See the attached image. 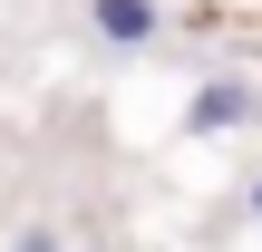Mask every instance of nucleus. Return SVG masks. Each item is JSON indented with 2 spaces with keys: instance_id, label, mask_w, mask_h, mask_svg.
<instances>
[{
  "instance_id": "1",
  "label": "nucleus",
  "mask_w": 262,
  "mask_h": 252,
  "mask_svg": "<svg viewBox=\"0 0 262 252\" xmlns=\"http://www.w3.org/2000/svg\"><path fill=\"white\" fill-rule=\"evenodd\" d=\"M253 117H262V97L243 78H204L194 107H185V136H233V126H253Z\"/></svg>"
},
{
  "instance_id": "2",
  "label": "nucleus",
  "mask_w": 262,
  "mask_h": 252,
  "mask_svg": "<svg viewBox=\"0 0 262 252\" xmlns=\"http://www.w3.org/2000/svg\"><path fill=\"white\" fill-rule=\"evenodd\" d=\"M88 29H97L107 49H156L165 10H156V0H88Z\"/></svg>"
},
{
  "instance_id": "3",
  "label": "nucleus",
  "mask_w": 262,
  "mask_h": 252,
  "mask_svg": "<svg viewBox=\"0 0 262 252\" xmlns=\"http://www.w3.org/2000/svg\"><path fill=\"white\" fill-rule=\"evenodd\" d=\"M10 252H68V243H58V233H19Z\"/></svg>"
},
{
  "instance_id": "4",
  "label": "nucleus",
  "mask_w": 262,
  "mask_h": 252,
  "mask_svg": "<svg viewBox=\"0 0 262 252\" xmlns=\"http://www.w3.org/2000/svg\"><path fill=\"white\" fill-rule=\"evenodd\" d=\"M253 214H262V175H253Z\"/></svg>"
}]
</instances>
